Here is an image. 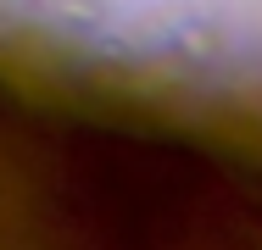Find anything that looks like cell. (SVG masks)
<instances>
[{
  "label": "cell",
  "mask_w": 262,
  "mask_h": 250,
  "mask_svg": "<svg viewBox=\"0 0 262 250\" xmlns=\"http://www.w3.org/2000/svg\"><path fill=\"white\" fill-rule=\"evenodd\" d=\"M0 22L128 61L207 67L262 56V0H0Z\"/></svg>",
  "instance_id": "cell-1"
}]
</instances>
